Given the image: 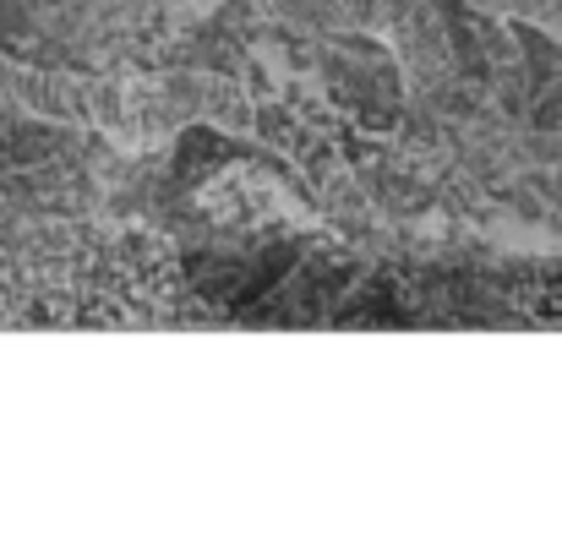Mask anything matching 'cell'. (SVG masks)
Returning a JSON list of instances; mask_svg holds the SVG:
<instances>
[{"instance_id":"1","label":"cell","mask_w":562,"mask_h":556,"mask_svg":"<svg viewBox=\"0 0 562 556\" xmlns=\"http://www.w3.org/2000/svg\"><path fill=\"white\" fill-rule=\"evenodd\" d=\"M170 93H176V104L191 115H202V121H213V126H224V132H251V93L235 82V77H213V71H181V77H170L165 82Z\"/></svg>"},{"instance_id":"2","label":"cell","mask_w":562,"mask_h":556,"mask_svg":"<svg viewBox=\"0 0 562 556\" xmlns=\"http://www.w3.org/2000/svg\"><path fill=\"white\" fill-rule=\"evenodd\" d=\"M475 5H486L497 16H514V22H530V27L552 33L562 44V0H475Z\"/></svg>"}]
</instances>
